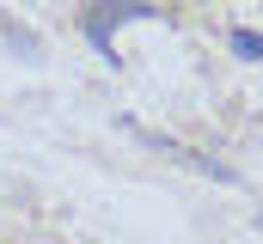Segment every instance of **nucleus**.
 I'll return each instance as SVG.
<instances>
[{
    "label": "nucleus",
    "mask_w": 263,
    "mask_h": 244,
    "mask_svg": "<svg viewBox=\"0 0 263 244\" xmlns=\"http://www.w3.org/2000/svg\"><path fill=\"white\" fill-rule=\"evenodd\" d=\"M257 220H263V214H257Z\"/></svg>",
    "instance_id": "obj_3"
},
{
    "label": "nucleus",
    "mask_w": 263,
    "mask_h": 244,
    "mask_svg": "<svg viewBox=\"0 0 263 244\" xmlns=\"http://www.w3.org/2000/svg\"><path fill=\"white\" fill-rule=\"evenodd\" d=\"M129 18H153V6H129V0H117V6H86V37H92V49L117 61V25H129Z\"/></svg>",
    "instance_id": "obj_1"
},
{
    "label": "nucleus",
    "mask_w": 263,
    "mask_h": 244,
    "mask_svg": "<svg viewBox=\"0 0 263 244\" xmlns=\"http://www.w3.org/2000/svg\"><path fill=\"white\" fill-rule=\"evenodd\" d=\"M233 49L251 55V61H263V31H245V25H239V31H233Z\"/></svg>",
    "instance_id": "obj_2"
}]
</instances>
